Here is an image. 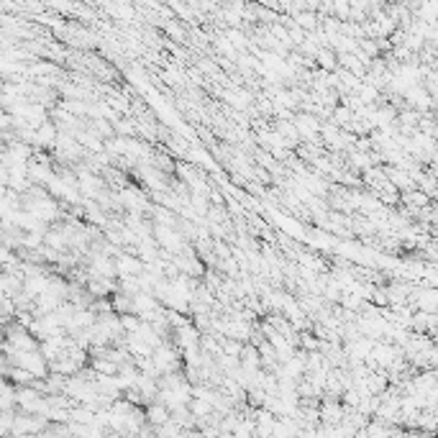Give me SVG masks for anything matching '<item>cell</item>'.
<instances>
[{
	"label": "cell",
	"mask_w": 438,
	"mask_h": 438,
	"mask_svg": "<svg viewBox=\"0 0 438 438\" xmlns=\"http://www.w3.org/2000/svg\"><path fill=\"white\" fill-rule=\"evenodd\" d=\"M113 264H116V277L119 279H128V277H139L143 272V264L139 256H134V254H126L121 252L116 259H113Z\"/></svg>",
	"instance_id": "6da1fadb"
},
{
	"label": "cell",
	"mask_w": 438,
	"mask_h": 438,
	"mask_svg": "<svg viewBox=\"0 0 438 438\" xmlns=\"http://www.w3.org/2000/svg\"><path fill=\"white\" fill-rule=\"evenodd\" d=\"M57 136H60L57 126H54L51 121H44L42 126L34 128V139H31V143H34V152L54 149V143H57Z\"/></svg>",
	"instance_id": "7a4b0ae2"
},
{
	"label": "cell",
	"mask_w": 438,
	"mask_h": 438,
	"mask_svg": "<svg viewBox=\"0 0 438 438\" xmlns=\"http://www.w3.org/2000/svg\"><path fill=\"white\" fill-rule=\"evenodd\" d=\"M346 415V408L341 405V400H323L318 405V421L323 426H338V423L344 421Z\"/></svg>",
	"instance_id": "3957f363"
},
{
	"label": "cell",
	"mask_w": 438,
	"mask_h": 438,
	"mask_svg": "<svg viewBox=\"0 0 438 438\" xmlns=\"http://www.w3.org/2000/svg\"><path fill=\"white\" fill-rule=\"evenodd\" d=\"M169 418H172V415H169V410L161 403H149L146 410H143V421H146L149 428H161Z\"/></svg>",
	"instance_id": "277c9868"
},
{
	"label": "cell",
	"mask_w": 438,
	"mask_h": 438,
	"mask_svg": "<svg viewBox=\"0 0 438 438\" xmlns=\"http://www.w3.org/2000/svg\"><path fill=\"white\" fill-rule=\"evenodd\" d=\"M315 62L320 64V72H328V75L338 67L336 54H333L331 49H323V46H320V49L315 51Z\"/></svg>",
	"instance_id": "5b68a950"
},
{
	"label": "cell",
	"mask_w": 438,
	"mask_h": 438,
	"mask_svg": "<svg viewBox=\"0 0 438 438\" xmlns=\"http://www.w3.org/2000/svg\"><path fill=\"white\" fill-rule=\"evenodd\" d=\"M292 24H295L297 28H308V31H313V28H318V16H313V13H300V16L292 18Z\"/></svg>",
	"instance_id": "8992f818"
}]
</instances>
